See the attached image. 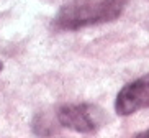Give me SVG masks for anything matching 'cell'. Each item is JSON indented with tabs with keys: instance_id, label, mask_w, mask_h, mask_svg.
<instances>
[{
	"instance_id": "cell-1",
	"label": "cell",
	"mask_w": 149,
	"mask_h": 138,
	"mask_svg": "<svg viewBox=\"0 0 149 138\" xmlns=\"http://www.w3.org/2000/svg\"><path fill=\"white\" fill-rule=\"evenodd\" d=\"M128 0H72L62 5L53 20L57 31H75L87 27L115 22Z\"/></svg>"
},
{
	"instance_id": "cell-2",
	"label": "cell",
	"mask_w": 149,
	"mask_h": 138,
	"mask_svg": "<svg viewBox=\"0 0 149 138\" xmlns=\"http://www.w3.org/2000/svg\"><path fill=\"white\" fill-rule=\"evenodd\" d=\"M143 109H149V74L123 85L115 99V112L120 117L133 115Z\"/></svg>"
},
{
	"instance_id": "cell-3",
	"label": "cell",
	"mask_w": 149,
	"mask_h": 138,
	"mask_svg": "<svg viewBox=\"0 0 149 138\" xmlns=\"http://www.w3.org/2000/svg\"><path fill=\"white\" fill-rule=\"evenodd\" d=\"M57 122L77 133H93L98 128L97 112L85 104H69L57 110Z\"/></svg>"
},
{
	"instance_id": "cell-4",
	"label": "cell",
	"mask_w": 149,
	"mask_h": 138,
	"mask_svg": "<svg viewBox=\"0 0 149 138\" xmlns=\"http://www.w3.org/2000/svg\"><path fill=\"white\" fill-rule=\"evenodd\" d=\"M136 137H146V138H149V130H144V132H141V133H138Z\"/></svg>"
},
{
	"instance_id": "cell-5",
	"label": "cell",
	"mask_w": 149,
	"mask_h": 138,
	"mask_svg": "<svg viewBox=\"0 0 149 138\" xmlns=\"http://www.w3.org/2000/svg\"><path fill=\"white\" fill-rule=\"evenodd\" d=\"M2 69H3V62L0 61V72H2Z\"/></svg>"
}]
</instances>
